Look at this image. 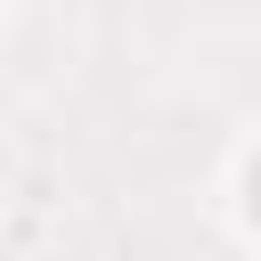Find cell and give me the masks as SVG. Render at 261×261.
<instances>
[{
  "mask_svg": "<svg viewBox=\"0 0 261 261\" xmlns=\"http://www.w3.org/2000/svg\"><path fill=\"white\" fill-rule=\"evenodd\" d=\"M245 220H253V228H261V155H253V163H245Z\"/></svg>",
  "mask_w": 261,
  "mask_h": 261,
  "instance_id": "cell-1",
  "label": "cell"
}]
</instances>
